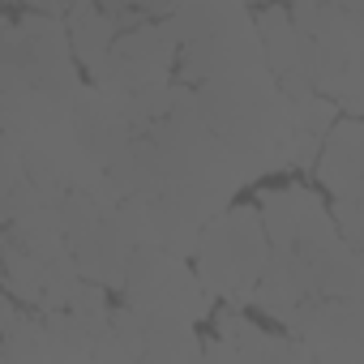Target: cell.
<instances>
[{"label":"cell","instance_id":"6da1fadb","mask_svg":"<svg viewBox=\"0 0 364 364\" xmlns=\"http://www.w3.org/2000/svg\"><path fill=\"white\" fill-rule=\"evenodd\" d=\"M270 266L257 309L283 326L309 364H364V266L326 202L304 185L262 198Z\"/></svg>","mask_w":364,"mask_h":364},{"label":"cell","instance_id":"7a4b0ae2","mask_svg":"<svg viewBox=\"0 0 364 364\" xmlns=\"http://www.w3.org/2000/svg\"><path fill=\"white\" fill-rule=\"evenodd\" d=\"M180 39V86L202 103L206 124L236 159L245 185L291 167V103L266 65L257 14L228 0L163 14Z\"/></svg>","mask_w":364,"mask_h":364},{"label":"cell","instance_id":"3957f363","mask_svg":"<svg viewBox=\"0 0 364 364\" xmlns=\"http://www.w3.org/2000/svg\"><path fill=\"white\" fill-rule=\"evenodd\" d=\"M240 185L245 176L206 124L198 95L180 86L171 112L137 129L120 193V223L137 249L193 257L202 232L232 210Z\"/></svg>","mask_w":364,"mask_h":364},{"label":"cell","instance_id":"277c9868","mask_svg":"<svg viewBox=\"0 0 364 364\" xmlns=\"http://www.w3.org/2000/svg\"><path fill=\"white\" fill-rule=\"evenodd\" d=\"M266 266H270V232H266L262 206H232L202 232L193 249L198 279L215 300H228L232 309H245L257 300Z\"/></svg>","mask_w":364,"mask_h":364},{"label":"cell","instance_id":"5b68a950","mask_svg":"<svg viewBox=\"0 0 364 364\" xmlns=\"http://www.w3.org/2000/svg\"><path fill=\"white\" fill-rule=\"evenodd\" d=\"M291 22L313 90L338 103L364 65V5H296Z\"/></svg>","mask_w":364,"mask_h":364},{"label":"cell","instance_id":"8992f818","mask_svg":"<svg viewBox=\"0 0 364 364\" xmlns=\"http://www.w3.org/2000/svg\"><path fill=\"white\" fill-rule=\"evenodd\" d=\"M124 309L141 317H171V321H206L215 313V296L198 279L185 257H171L163 249H137L124 274Z\"/></svg>","mask_w":364,"mask_h":364},{"label":"cell","instance_id":"52a82bcc","mask_svg":"<svg viewBox=\"0 0 364 364\" xmlns=\"http://www.w3.org/2000/svg\"><path fill=\"white\" fill-rule=\"evenodd\" d=\"M60 223H65V240H69V253H73L82 279L95 287H124L137 245L124 232L120 210H112L86 193H65Z\"/></svg>","mask_w":364,"mask_h":364},{"label":"cell","instance_id":"ba28073f","mask_svg":"<svg viewBox=\"0 0 364 364\" xmlns=\"http://www.w3.org/2000/svg\"><path fill=\"white\" fill-rule=\"evenodd\" d=\"M5 287H9V300L35 313H69L86 291V279L73 253H39L5 236Z\"/></svg>","mask_w":364,"mask_h":364},{"label":"cell","instance_id":"9c48e42d","mask_svg":"<svg viewBox=\"0 0 364 364\" xmlns=\"http://www.w3.org/2000/svg\"><path fill=\"white\" fill-rule=\"evenodd\" d=\"M321 185L334 193V223L351 253L364 266V120H338L321 163H317Z\"/></svg>","mask_w":364,"mask_h":364},{"label":"cell","instance_id":"30bf717a","mask_svg":"<svg viewBox=\"0 0 364 364\" xmlns=\"http://www.w3.org/2000/svg\"><path fill=\"white\" fill-rule=\"evenodd\" d=\"M171 65H180V39L171 35L167 22H141L120 31L103 73L95 77V86L116 90V95H137V90H154V86H171Z\"/></svg>","mask_w":364,"mask_h":364},{"label":"cell","instance_id":"8fae6325","mask_svg":"<svg viewBox=\"0 0 364 364\" xmlns=\"http://www.w3.org/2000/svg\"><path fill=\"white\" fill-rule=\"evenodd\" d=\"M202 364H309L287 334H270L245 313H219V334Z\"/></svg>","mask_w":364,"mask_h":364},{"label":"cell","instance_id":"7c38bea8","mask_svg":"<svg viewBox=\"0 0 364 364\" xmlns=\"http://www.w3.org/2000/svg\"><path fill=\"white\" fill-rule=\"evenodd\" d=\"M257 35H262L266 65L279 77L283 95L287 99L317 95L309 73H304V60H300V35H296V22H291V9H262L257 14Z\"/></svg>","mask_w":364,"mask_h":364},{"label":"cell","instance_id":"4fadbf2b","mask_svg":"<svg viewBox=\"0 0 364 364\" xmlns=\"http://www.w3.org/2000/svg\"><path fill=\"white\" fill-rule=\"evenodd\" d=\"M291 103V167L321 163V150L338 124V103L326 95H300Z\"/></svg>","mask_w":364,"mask_h":364},{"label":"cell","instance_id":"5bb4252c","mask_svg":"<svg viewBox=\"0 0 364 364\" xmlns=\"http://www.w3.org/2000/svg\"><path fill=\"white\" fill-rule=\"evenodd\" d=\"M65 31H69V43H73L77 65L90 77H99L103 65H107V56H112V48H116V39H120L112 14L107 9H95V5H73L65 14Z\"/></svg>","mask_w":364,"mask_h":364},{"label":"cell","instance_id":"9a60e30c","mask_svg":"<svg viewBox=\"0 0 364 364\" xmlns=\"http://www.w3.org/2000/svg\"><path fill=\"white\" fill-rule=\"evenodd\" d=\"M146 326V347L141 364H202V338L189 321H171V317H141Z\"/></svg>","mask_w":364,"mask_h":364},{"label":"cell","instance_id":"2e32d148","mask_svg":"<svg viewBox=\"0 0 364 364\" xmlns=\"http://www.w3.org/2000/svg\"><path fill=\"white\" fill-rule=\"evenodd\" d=\"M48 321V360L52 364H95V347L103 326L112 321H86L77 313H43Z\"/></svg>","mask_w":364,"mask_h":364},{"label":"cell","instance_id":"e0dca14e","mask_svg":"<svg viewBox=\"0 0 364 364\" xmlns=\"http://www.w3.org/2000/svg\"><path fill=\"white\" fill-rule=\"evenodd\" d=\"M0 321H5V355H0V364H52L43 313H26L18 300H5Z\"/></svg>","mask_w":364,"mask_h":364},{"label":"cell","instance_id":"ac0fdd59","mask_svg":"<svg viewBox=\"0 0 364 364\" xmlns=\"http://www.w3.org/2000/svg\"><path fill=\"white\" fill-rule=\"evenodd\" d=\"M141 347H146L141 313H133V309H116L112 321H107L103 334H99L95 364H141Z\"/></svg>","mask_w":364,"mask_h":364},{"label":"cell","instance_id":"d6986e66","mask_svg":"<svg viewBox=\"0 0 364 364\" xmlns=\"http://www.w3.org/2000/svg\"><path fill=\"white\" fill-rule=\"evenodd\" d=\"M338 107L351 112V120H364V65L355 69V77L347 82V90L338 95Z\"/></svg>","mask_w":364,"mask_h":364}]
</instances>
